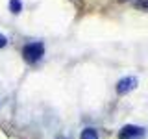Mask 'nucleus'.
Returning <instances> with one entry per match:
<instances>
[{
    "instance_id": "1",
    "label": "nucleus",
    "mask_w": 148,
    "mask_h": 139,
    "mask_svg": "<svg viewBox=\"0 0 148 139\" xmlns=\"http://www.w3.org/2000/svg\"><path fill=\"white\" fill-rule=\"evenodd\" d=\"M45 56V45L41 41H34V43H28L22 48V58L28 63H37L41 58Z\"/></svg>"
},
{
    "instance_id": "2",
    "label": "nucleus",
    "mask_w": 148,
    "mask_h": 139,
    "mask_svg": "<svg viewBox=\"0 0 148 139\" xmlns=\"http://www.w3.org/2000/svg\"><path fill=\"white\" fill-rule=\"evenodd\" d=\"M145 137V130L135 124H126L120 128L119 132V139H143Z\"/></svg>"
},
{
    "instance_id": "3",
    "label": "nucleus",
    "mask_w": 148,
    "mask_h": 139,
    "mask_svg": "<svg viewBox=\"0 0 148 139\" xmlns=\"http://www.w3.org/2000/svg\"><path fill=\"white\" fill-rule=\"evenodd\" d=\"M137 87V78L135 76H126L117 83V93L119 95H128L130 91H133Z\"/></svg>"
},
{
    "instance_id": "4",
    "label": "nucleus",
    "mask_w": 148,
    "mask_h": 139,
    "mask_svg": "<svg viewBox=\"0 0 148 139\" xmlns=\"http://www.w3.org/2000/svg\"><path fill=\"white\" fill-rule=\"evenodd\" d=\"M80 139H98V133H96L95 128H85V130L82 132Z\"/></svg>"
},
{
    "instance_id": "5",
    "label": "nucleus",
    "mask_w": 148,
    "mask_h": 139,
    "mask_svg": "<svg viewBox=\"0 0 148 139\" xmlns=\"http://www.w3.org/2000/svg\"><path fill=\"white\" fill-rule=\"evenodd\" d=\"M9 9H11V13H21L22 9L21 0H9Z\"/></svg>"
},
{
    "instance_id": "6",
    "label": "nucleus",
    "mask_w": 148,
    "mask_h": 139,
    "mask_svg": "<svg viewBox=\"0 0 148 139\" xmlns=\"http://www.w3.org/2000/svg\"><path fill=\"white\" fill-rule=\"evenodd\" d=\"M137 9H143V11H148V0H135V4H133Z\"/></svg>"
},
{
    "instance_id": "7",
    "label": "nucleus",
    "mask_w": 148,
    "mask_h": 139,
    "mask_svg": "<svg viewBox=\"0 0 148 139\" xmlns=\"http://www.w3.org/2000/svg\"><path fill=\"white\" fill-rule=\"evenodd\" d=\"M6 45H8V39H6V35H4V34H0V48H4Z\"/></svg>"
}]
</instances>
